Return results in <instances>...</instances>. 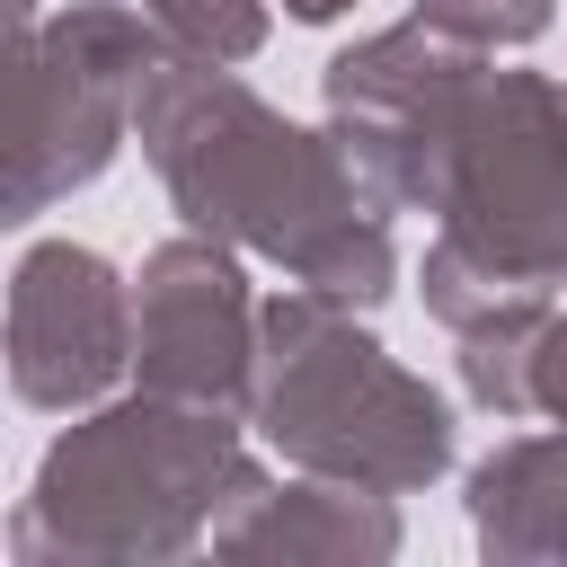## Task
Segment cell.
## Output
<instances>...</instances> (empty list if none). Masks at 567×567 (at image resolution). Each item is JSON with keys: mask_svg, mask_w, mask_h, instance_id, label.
<instances>
[{"mask_svg": "<svg viewBox=\"0 0 567 567\" xmlns=\"http://www.w3.org/2000/svg\"><path fill=\"white\" fill-rule=\"evenodd\" d=\"M124 142L159 168L186 230L284 266L301 292H328L346 310H381L399 292V239L390 213L354 186L328 133L266 106L230 62H177L151 53L133 80Z\"/></svg>", "mask_w": 567, "mask_h": 567, "instance_id": "1", "label": "cell"}, {"mask_svg": "<svg viewBox=\"0 0 567 567\" xmlns=\"http://www.w3.org/2000/svg\"><path fill=\"white\" fill-rule=\"evenodd\" d=\"M239 461H248L239 416L186 408V399H159V390H133V399L106 390L97 408H71V425L44 443L0 540L27 567L195 558Z\"/></svg>", "mask_w": 567, "mask_h": 567, "instance_id": "2", "label": "cell"}, {"mask_svg": "<svg viewBox=\"0 0 567 567\" xmlns=\"http://www.w3.org/2000/svg\"><path fill=\"white\" fill-rule=\"evenodd\" d=\"M248 425L284 470L346 478L372 496H416L452 470V399L408 372L372 328H354L346 301L301 284L257 301Z\"/></svg>", "mask_w": 567, "mask_h": 567, "instance_id": "3", "label": "cell"}, {"mask_svg": "<svg viewBox=\"0 0 567 567\" xmlns=\"http://www.w3.org/2000/svg\"><path fill=\"white\" fill-rule=\"evenodd\" d=\"M434 248L416 266L425 319L470 328L514 292H558L567 275V97L549 71H487L470 80L443 186H434Z\"/></svg>", "mask_w": 567, "mask_h": 567, "instance_id": "4", "label": "cell"}, {"mask_svg": "<svg viewBox=\"0 0 567 567\" xmlns=\"http://www.w3.org/2000/svg\"><path fill=\"white\" fill-rule=\"evenodd\" d=\"M151 53L159 35L124 0H71L0 35V230H27L115 168Z\"/></svg>", "mask_w": 567, "mask_h": 567, "instance_id": "5", "label": "cell"}, {"mask_svg": "<svg viewBox=\"0 0 567 567\" xmlns=\"http://www.w3.org/2000/svg\"><path fill=\"white\" fill-rule=\"evenodd\" d=\"M478 62L487 53H461V44H443L434 27L408 18V27H381V35L346 44L319 71L328 142L381 213H434V186H443V159H452Z\"/></svg>", "mask_w": 567, "mask_h": 567, "instance_id": "6", "label": "cell"}, {"mask_svg": "<svg viewBox=\"0 0 567 567\" xmlns=\"http://www.w3.org/2000/svg\"><path fill=\"white\" fill-rule=\"evenodd\" d=\"M124 372L159 399L186 408H221L248 416V372H257V292L239 248L177 230L142 257V275H124Z\"/></svg>", "mask_w": 567, "mask_h": 567, "instance_id": "7", "label": "cell"}, {"mask_svg": "<svg viewBox=\"0 0 567 567\" xmlns=\"http://www.w3.org/2000/svg\"><path fill=\"white\" fill-rule=\"evenodd\" d=\"M124 275L80 239H35L0 301V372L9 399L35 416L97 408L124 381Z\"/></svg>", "mask_w": 567, "mask_h": 567, "instance_id": "8", "label": "cell"}, {"mask_svg": "<svg viewBox=\"0 0 567 567\" xmlns=\"http://www.w3.org/2000/svg\"><path fill=\"white\" fill-rule=\"evenodd\" d=\"M204 549L213 558H284V567H372V558H399V496H372V487H346V478H266L257 461L230 470L213 523H204Z\"/></svg>", "mask_w": 567, "mask_h": 567, "instance_id": "9", "label": "cell"}, {"mask_svg": "<svg viewBox=\"0 0 567 567\" xmlns=\"http://www.w3.org/2000/svg\"><path fill=\"white\" fill-rule=\"evenodd\" d=\"M452 337H461L452 363H461V399L470 408H487L505 425H558L567 416V372H558L567 319H558V292H514V301H496L487 319H470Z\"/></svg>", "mask_w": 567, "mask_h": 567, "instance_id": "10", "label": "cell"}, {"mask_svg": "<svg viewBox=\"0 0 567 567\" xmlns=\"http://www.w3.org/2000/svg\"><path fill=\"white\" fill-rule=\"evenodd\" d=\"M470 532L496 567H558L567 558V434L532 425L505 434L470 470Z\"/></svg>", "mask_w": 567, "mask_h": 567, "instance_id": "11", "label": "cell"}, {"mask_svg": "<svg viewBox=\"0 0 567 567\" xmlns=\"http://www.w3.org/2000/svg\"><path fill=\"white\" fill-rule=\"evenodd\" d=\"M133 9L159 35V53H177V62H230V71L275 27V0H133Z\"/></svg>", "mask_w": 567, "mask_h": 567, "instance_id": "12", "label": "cell"}, {"mask_svg": "<svg viewBox=\"0 0 567 567\" xmlns=\"http://www.w3.org/2000/svg\"><path fill=\"white\" fill-rule=\"evenodd\" d=\"M558 18V0H416V27H434L461 53H505V44H540Z\"/></svg>", "mask_w": 567, "mask_h": 567, "instance_id": "13", "label": "cell"}, {"mask_svg": "<svg viewBox=\"0 0 567 567\" xmlns=\"http://www.w3.org/2000/svg\"><path fill=\"white\" fill-rule=\"evenodd\" d=\"M354 0H284V18H301V27H337Z\"/></svg>", "mask_w": 567, "mask_h": 567, "instance_id": "14", "label": "cell"}, {"mask_svg": "<svg viewBox=\"0 0 567 567\" xmlns=\"http://www.w3.org/2000/svg\"><path fill=\"white\" fill-rule=\"evenodd\" d=\"M44 18V0H0V35H18V27H35Z\"/></svg>", "mask_w": 567, "mask_h": 567, "instance_id": "15", "label": "cell"}]
</instances>
